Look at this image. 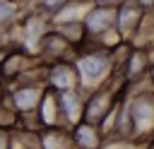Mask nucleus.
Instances as JSON below:
<instances>
[{"label": "nucleus", "mask_w": 154, "mask_h": 149, "mask_svg": "<svg viewBox=\"0 0 154 149\" xmlns=\"http://www.w3.org/2000/svg\"><path fill=\"white\" fill-rule=\"evenodd\" d=\"M142 19H144V7L137 0H125L123 5L116 7V29L123 41H130L140 31Z\"/></svg>", "instance_id": "obj_6"}, {"label": "nucleus", "mask_w": 154, "mask_h": 149, "mask_svg": "<svg viewBox=\"0 0 154 149\" xmlns=\"http://www.w3.org/2000/svg\"><path fill=\"white\" fill-rule=\"evenodd\" d=\"M144 149H154V142H149V144H144Z\"/></svg>", "instance_id": "obj_18"}, {"label": "nucleus", "mask_w": 154, "mask_h": 149, "mask_svg": "<svg viewBox=\"0 0 154 149\" xmlns=\"http://www.w3.org/2000/svg\"><path fill=\"white\" fill-rule=\"evenodd\" d=\"M149 72H152V67H149V55H147V50H142V48H128V53H125V60H123V82L125 84H130V82H140V79H144V77H149Z\"/></svg>", "instance_id": "obj_7"}, {"label": "nucleus", "mask_w": 154, "mask_h": 149, "mask_svg": "<svg viewBox=\"0 0 154 149\" xmlns=\"http://www.w3.org/2000/svg\"><path fill=\"white\" fill-rule=\"evenodd\" d=\"M58 99H60L63 125H65V127H75V125L82 120V113H84V96H82V89L58 91Z\"/></svg>", "instance_id": "obj_8"}, {"label": "nucleus", "mask_w": 154, "mask_h": 149, "mask_svg": "<svg viewBox=\"0 0 154 149\" xmlns=\"http://www.w3.org/2000/svg\"><path fill=\"white\" fill-rule=\"evenodd\" d=\"M72 137H75L77 149H101L103 139H106L101 127L94 125V123H87V120H79L72 127Z\"/></svg>", "instance_id": "obj_11"}, {"label": "nucleus", "mask_w": 154, "mask_h": 149, "mask_svg": "<svg viewBox=\"0 0 154 149\" xmlns=\"http://www.w3.org/2000/svg\"><path fill=\"white\" fill-rule=\"evenodd\" d=\"M0 2H7V0H0Z\"/></svg>", "instance_id": "obj_20"}, {"label": "nucleus", "mask_w": 154, "mask_h": 149, "mask_svg": "<svg viewBox=\"0 0 154 149\" xmlns=\"http://www.w3.org/2000/svg\"><path fill=\"white\" fill-rule=\"evenodd\" d=\"M149 74H152V82H154V67H152V72H149Z\"/></svg>", "instance_id": "obj_19"}, {"label": "nucleus", "mask_w": 154, "mask_h": 149, "mask_svg": "<svg viewBox=\"0 0 154 149\" xmlns=\"http://www.w3.org/2000/svg\"><path fill=\"white\" fill-rule=\"evenodd\" d=\"M128 108L132 120V139H152L154 137V87L147 91L128 94Z\"/></svg>", "instance_id": "obj_2"}, {"label": "nucleus", "mask_w": 154, "mask_h": 149, "mask_svg": "<svg viewBox=\"0 0 154 149\" xmlns=\"http://www.w3.org/2000/svg\"><path fill=\"white\" fill-rule=\"evenodd\" d=\"M65 2H67V0H38V7H41V12H43V14L53 17V14H55Z\"/></svg>", "instance_id": "obj_13"}, {"label": "nucleus", "mask_w": 154, "mask_h": 149, "mask_svg": "<svg viewBox=\"0 0 154 149\" xmlns=\"http://www.w3.org/2000/svg\"><path fill=\"white\" fill-rule=\"evenodd\" d=\"M36 123L38 127H53V125H63V115H60V99L58 91L46 87V94L41 99V106L36 111Z\"/></svg>", "instance_id": "obj_9"}, {"label": "nucleus", "mask_w": 154, "mask_h": 149, "mask_svg": "<svg viewBox=\"0 0 154 149\" xmlns=\"http://www.w3.org/2000/svg\"><path fill=\"white\" fill-rule=\"evenodd\" d=\"M46 84L55 91H67V89H82V79L79 72L75 67V62L65 60H53L46 65Z\"/></svg>", "instance_id": "obj_4"}, {"label": "nucleus", "mask_w": 154, "mask_h": 149, "mask_svg": "<svg viewBox=\"0 0 154 149\" xmlns=\"http://www.w3.org/2000/svg\"><path fill=\"white\" fill-rule=\"evenodd\" d=\"M118 94L113 87L103 84L94 91H89V96H84V113H82V120L87 123H94V125H101V120L113 111V106L118 103Z\"/></svg>", "instance_id": "obj_3"}, {"label": "nucleus", "mask_w": 154, "mask_h": 149, "mask_svg": "<svg viewBox=\"0 0 154 149\" xmlns=\"http://www.w3.org/2000/svg\"><path fill=\"white\" fill-rule=\"evenodd\" d=\"M19 2L17 0H7V2H0V29L5 26H12L17 19H19Z\"/></svg>", "instance_id": "obj_12"}, {"label": "nucleus", "mask_w": 154, "mask_h": 149, "mask_svg": "<svg viewBox=\"0 0 154 149\" xmlns=\"http://www.w3.org/2000/svg\"><path fill=\"white\" fill-rule=\"evenodd\" d=\"M12 142V127H0V149H10Z\"/></svg>", "instance_id": "obj_14"}, {"label": "nucleus", "mask_w": 154, "mask_h": 149, "mask_svg": "<svg viewBox=\"0 0 154 149\" xmlns=\"http://www.w3.org/2000/svg\"><path fill=\"white\" fill-rule=\"evenodd\" d=\"M5 101V89H2V79H0V103Z\"/></svg>", "instance_id": "obj_17"}, {"label": "nucleus", "mask_w": 154, "mask_h": 149, "mask_svg": "<svg viewBox=\"0 0 154 149\" xmlns=\"http://www.w3.org/2000/svg\"><path fill=\"white\" fill-rule=\"evenodd\" d=\"M82 22H84L87 36H89L91 41H101L106 34H111V31L116 29V7L96 5V2H94Z\"/></svg>", "instance_id": "obj_5"}, {"label": "nucleus", "mask_w": 154, "mask_h": 149, "mask_svg": "<svg viewBox=\"0 0 154 149\" xmlns=\"http://www.w3.org/2000/svg\"><path fill=\"white\" fill-rule=\"evenodd\" d=\"M137 2H140L144 10H152V7H154V0H137Z\"/></svg>", "instance_id": "obj_16"}, {"label": "nucleus", "mask_w": 154, "mask_h": 149, "mask_svg": "<svg viewBox=\"0 0 154 149\" xmlns=\"http://www.w3.org/2000/svg\"><path fill=\"white\" fill-rule=\"evenodd\" d=\"M113 50L116 48L99 46V48H87L75 58V67H77L79 79H82V89L94 91V89L103 87L108 77L116 74V55H113Z\"/></svg>", "instance_id": "obj_1"}, {"label": "nucleus", "mask_w": 154, "mask_h": 149, "mask_svg": "<svg viewBox=\"0 0 154 149\" xmlns=\"http://www.w3.org/2000/svg\"><path fill=\"white\" fill-rule=\"evenodd\" d=\"M96 5H108V7H118V5H123L125 0H94Z\"/></svg>", "instance_id": "obj_15"}, {"label": "nucleus", "mask_w": 154, "mask_h": 149, "mask_svg": "<svg viewBox=\"0 0 154 149\" xmlns=\"http://www.w3.org/2000/svg\"><path fill=\"white\" fill-rule=\"evenodd\" d=\"M41 149H77L72 127H65V125L41 127Z\"/></svg>", "instance_id": "obj_10"}]
</instances>
